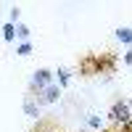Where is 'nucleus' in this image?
<instances>
[{
    "instance_id": "1",
    "label": "nucleus",
    "mask_w": 132,
    "mask_h": 132,
    "mask_svg": "<svg viewBox=\"0 0 132 132\" xmlns=\"http://www.w3.org/2000/svg\"><path fill=\"white\" fill-rule=\"evenodd\" d=\"M116 69V58L114 56H85L79 61V71L85 77H93V74H114Z\"/></svg>"
},
{
    "instance_id": "2",
    "label": "nucleus",
    "mask_w": 132,
    "mask_h": 132,
    "mask_svg": "<svg viewBox=\"0 0 132 132\" xmlns=\"http://www.w3.org/2000/svg\"><path fill=\"white\" fill-rule=\"evenodd\" d=\"M108 119H111L116 127L129 124V122H132V106H129L127 101H114L111 111H108Z\"/></svg>"
},
{
    "instance_id": "3",
    "label": "nucleus",
    "mask_w": 132,
    "mask_h": 132,
    "mask_svg": "<svg viewBox=\"0 0 132 132\" xmlns=\"http://www.w3.org/2000/svg\"><path fill=\"white\" fill-rule=\"evenodd\" d=\"M48 85H53V71L50 69H37L35 74H32V82H29V90L32 93H40V90H45Z\"/></svg>"
},
{
    "instance_id": "4",
    "label": "nucleus",
    "mask_w": 132,
    "mask_h": 132,
    "mask_svg": "<svg viewBox=\"0 0 132 132\" xmlns=\"http://www.w3.org/2000/svg\"><path fill=\"white\" fill-rule=\"evenodd\" d=\"M35 98H37L40 106H42V103H58V98H61V87H58V85H48L45 90H40Z\"/></svg>"
},
{
    "instance_id": "5",
    "label": "nucleus",
    "mask_w": 132,
    "mask_h": 132,
    "mask_svg": "<svg viewBox=\"0 0 132 132\" xmlns=\"http://www.w3.org/2000/svg\"><path fill=\"white\" fill-rule=\"evenodd\" d=\"M24 111H27V116H32V119L40 116V103H37L35 95H27V98H24Z\"/></svg>"
},
{
    "instance_id": "6",
    "label": "nucleus",
    "mask_w": 132,
    "mask_h": 132,
    "mask_svg": "<svg viewBox=\"0 0 132 132\" xmlns=\"http://www.w3.org/2000/svg\"><path fill=\"white\" fill-rule=\"evenodd\" d=\"M114 35H116V40H119V42H124V45H132V29H129V27H119Z\"/></svg>"
},
{
    "instance_id": "7",
    "label": "nucleus",
    "mask_w": 132,
    "mask_h": 132,
    "mask_svg": "<svg viewBox=\"0 0 132 132\" xmlns=\"http://www.w3.org/2000/svg\"><path fill=\"white\" fill-rule=\"evenodd\" d=\"M87 124H90L95 132H103V116H98V114H90V116H87Z\"/></svg>"
},
{
    "instance_id": "8",
    "label": "nucleus",
    "mask_w": 132,
    "mask_h": 132,
    "mask_svg": "<svg viewBox=\"0 0 132 132\" xmlns=\"http://www.w3.org/2000/svg\"><path fill=\"white\" fill-rule=\"evenodd\" d=\"M13 29H16V37H21V40H29V27L27 24H13Z\"/></svg>"
},
{
    "instance_id": "9",
    "label": "nucleus",
    "mask_w": 132,
    "mask_h": 132,
    "mask_svg": "<svg viewBox=\"0 0 132 132\" xmlns=\"http://www.w3.org/2000/svg\"><path fill=\"white\" fill-rule=\"evenodd\" d=\"M56 74H58V82H61V87H66V85H69V79H71V71H69V69H58Z\"/></svg>"
},
{
    "instance_id": "10",
    "label": "nucleus",
    "mask_w": 132,
    "mask_h": 132,
    "mask_svg": "<svg viewBox=\"0 0 132 132\" xmlns=\"http://www.w3.org/2000/svg\"><path fill=\"white\" fill-rule=\"evenodd\" d=\"M3 37H5L8 42H11V40H13V37H16V29H13V24H11V21H8V24L3 27Z\"/></svg>"
},
{
    "instance_id": "11",
    "label": "nucleus",
    "mask_w": 132,
    "mask_h": 132,
    "mask_svg": "<svg viewBox=\"0 0 132 132\" xmlns=\"http://www.w3.org/2000/svg\"><path fill=\"white\" fill-rule=\"evenodd\" d=\"M16 53H19V56H29V53H32V45H29V42H21V45L16 48Z\"/></svg>"
},
{
    "instance_id": "12",
    "label": "nucleus",
    "mask_w": 132,
    "mask_h": 132,
    "mask_svg": "<svg viewBox=\"0 0 132 132\" xmlns=\"http://www.w3.org/2000/svg\"><path fill=\"white\" fill-rule=\"evenodd\" d=\"M19 19H21V11L19 8H11V24H19Z\"/></svg>"
},
{
    "instance_id": "13",
    "label": "nucleus",
    "mask_w": 132,
    "mask_h": 132,
    "mask_svg": "<svg viewBox=\"0 0 132 132\" xmlns=\"http://www.w3.org/2000/svg\"><path fill=\"white\" fill-rule=\"evenodd\" d=\"M124 63H129V66H132V50H127V53H124Z\"/></svg>"
}]
</instances>
